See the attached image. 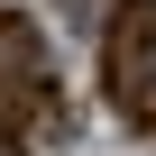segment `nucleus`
Segmentation results:
<instances>
[{"mask_svg":"<svg viewBox=\"0 0 156 156\" xmlns=\"http://www.w3.org/2000/svg\"><path fill=\"white\" fill-rule=\"evenodd\" d=\"M64 110H55V73H46V46L19 9H0V147L28 156V138H55Z\"/></svg>","mask_w":156,"mask_h":156,"instance_id":"1","label":"nucleus"},{"mask_svg":"<svg viewBox=\"0 0 156 156\" xmlns=\"http://www.w3.org/2000/svg\"><path fill=\"white\" fill-rule=\"evenodd\" d=\"M101 64H110V83L156 64V0H119V19H110V37H101Z\"/></svg>","mask_w":156,"mask_h":156,"instance_id":"2","label":"nucleus"},{"mask_svg":"<svg viewBox=\"0 0 156 156\" xmlns=\"http://www.w3.org/2000/svg\"><path fill=\"white\" fill-rule=\"evenodd\" d=\"M110 101H119V119H129L138 138H156V64H147V73H119Z\"/></svg>","mask_w":156,"mask_h":156,"instance_id":"3","label":"nucleus"}]
</instances>
